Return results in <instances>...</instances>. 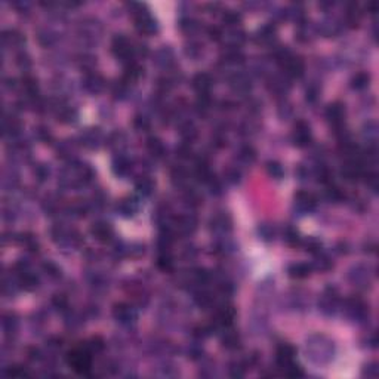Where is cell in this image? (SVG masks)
Masks as SVG:
<instances>
[{
  "mask_svg": "<svg viewBox=\"0 0 379 379\" xmlns=\"http://www.w3.org/2000/svg\"><path fill=\"white\" fill-rule=\"evenodd\" d=\"M307 357L315 364H326L334 360L335 347L331 339L323 335H314L307 341L305 345Z\"/></svg>",
  "mask_w": 379,
  "mask_h": 379,
  "instance_id": "cell-1",
  "label": "cell"
},
{
  "mask_svg": "<svg viewBox=\"0 0 379 379\" xmlns=\"http://www.w3.org/2000/svg\"><path fill=\"white\" fill-rule=\"evenodd\" d=\"M68 364L73 367L74 372L88 375L92 367V351L88 348V345L74 348L68 354Z\"/></svg>",
  "mask_w": 379,
  "mask_h": 379,
  "instance_id": "cell-2",
  "label": "cell"
},
{
  "mask_svg": "<svg viewBox=\"0 0 379 379\" xmlns=\"http://www.w3.org/2000/svg\"><path fill=\"white\" fill-rule=\"evenodd\" d=\"M111 47H113V53L116 55L117 60H120V61L125 63L126 66L131 64V63H134L132 60H134V57H135L136 52H135V46L132 45V42H131L128 37H125V36H122V34L116 36V37L113 39Z\"/></svg>",
  "mask_w": 379,
  "mask_h": 379,
  "instance_id": "cell-3",
  "label": "cell"
},
{
  "mask_svg": "<svg viewBox=\"0 0 379 379\" xmlns=\"http://www.w3.org/2000/svg\"><path fill=\"white\" fill-rule=\"evenodd\" d=\"M344 311L347 314V317L356 323H363L367 320L369 317V310L367 305L358 299V298H350L344 302Z\"/></svg>",
  "mask_w": 379,
  "mask_h": 379,
  "instance_id": "cell-4",
  "label": "cell"
},
{
  "mask_svg": "<svg viewBox=\"0 0 379 379\" xmlns=\"http://www.w3.org/2000/svg\"><path fill=\"white\" fill-rule=\"evenodd\" d=\"M113 315L117 323H120L122 326H126V328L134 326L138 317L135 308L131 307L129 304H117L113 310Z\"/></svg>",
  "mask_w": 379,
  "mask_h": 379,
  "instance_id": "cell-5",
  "label": "cell"
},
{
  "mask_svg": "<svg viewBox=\"0 0 379 379\" xmlns=\"http://www.w3.org/2000/svg\"><path fill=\"white\" fill-rule=\"evenodd\" d=\"M339 298L335 292H332L331 289L324 292V295L321 296V299L318 301V310L324 314V315H335L339 311Z\"/></svg>",
  "mask_w": 379,
  "mask_h": 379,
  "instance_id": "cell-6",
  "label": "cell"
},
{
  "mask_svg": "<svg viewBox=\"0 0 379 379\" xmlns=\"http://www.w3.org/2000/svg\"><path fill=\"white\" fill-rule=\"evenodd\" d=\"M326 119L336 131H342L345 122V107L341 102L331 104L326 110Z\"/></svg>",
  "mask_w": 379,
  "mask_h": 379,
  "instance_id": "cell-7",
  "label": "cell"
},
{
  "mask_svg": "<svg viewBox=\"0 0 379 379\" xmlns=\"http://www.w3.org/2000/svg\"><path fill=\"white\" fill-rule=\"evenodd\" d=\"M280 66H282L283 70H285V76H286V77H292V79L301 77V76L304 74V71H305L304 61H302L301 58L292 55V53H290V55H289Z\"/></svg>",
  "mask_w": 379,
  "mask_h": 379,
  "instance_id": "cell-8",
  "label": "cell"
},
{
  "mask_svg": "<svg viewBox=\"0 0 379 379\" xmlns=\"http://www.w3.org/2000/svg\"><path fill=\"white\" fill-rule=\"evenodd\" d=\"M233 223H231V218L227 215V213H220V215H215L213 218L210 220V230L218 234L220 237H224L227 236L230 231H231V227Z\"/></svg>",
  "mask_w": 379,
  "mask_h": 379,
  "instance_id": "cell-9",
  "label": "cell"
},
{
  "mask_svg": "<svg viewBox=\"0 0 379 379\" xmlns=\"http://www.w3.org/2000/svg\"><path fill=\"white\" fill-rule=\"evenodd\" d=\"M315 204H317V199L314 197V194L308 191H299L295 194V210H298L299 213L305 215L312 212Z\"/></svg>",
  "mask_w": 379,
  "mask_h": 379,
  "instance_id": "cell-10",
  "label": "cell"
},
{
  "mask_svg": "<svg viewBox=\"0 0 379 379\" xmlns=\"http://www.w3.org/2000/svg\"><path fill=\"white\" fill-rule=\"evenodd\" d=\"M228 82H230L231 90L237 95H247L252 89L250 79L246 74H242V73H234L233 76H230Z\"/></svg>",
  "mask_w": 379,
  "mask_h": 379,
  "instance_id": "cell-11",
  "label": "cell"
},
{
  "mask_svg": "<svg viewBox=\"0 0 379 379\" xmlns=\"http://www.w3.org/2000/svg\"><path fill=\"white\" fill-rule=\"evenodd\" d=\"M348 279L354 286H366L370 283V273H369V267L366 265H354L350 273H348Z\"/></svg>",
  "mask_w": 379,
  "mask_h": 379,
  "instance_id": "cell-12",
  "label": "cell"
},
{
  "mask_svg": "<svg viewBox=\"0 0 379 379\" xmlns=\"http://www.w3.org/2000/svg\"><path fill=\"white\" fill-rule=\"evenodd\" d=\"M82 86L88 93L96 95L99 92L104 90L105 88V80L102 79V76L96 74V73H88L85 76V79L82 80Z\"/></svg>",
  "mask_w": 379,
  "mask_h": 379,
  "instance_id": "cell-13",
  "label": "cell"
},
{
  "mask_svg": "<svg viewBox=\"0 0 379 379\" xmlns=\"http://www.w3.org/2000/svg\"><path fill=\"white\" fill-rule=\"evenodd\" d=\"M292 139H293L295 145H298V147H308L311 144V139H312L310 126L305 122H298L296 126H295Z\"/></svg>",
  "mask_w": 379,
  "mask_h": 379,
  "instance_id": "cell-14",
  "label": "cell"
},
{
  "mask_svg": "<svg viewBox=\"0 0 379 379\" xmlns=\"http://www.w3.org/2000/svg\"><path fill=\"white\" fill-rule=\"evenodd\" d=\"M197 230V218L194 215L188 213L175 221V231L184 236H190Z\"/></svg>",
  "mask_w": 379,
  "mask_h": 379,
  "instance_id": "cell-15",
  "label": "cell"
},
{
  "mask_svg": "<svg viewBox=\"0 0 379 379\" xmlns=\"http://www.w3.org/2000/svg\"><path fill=\"white\" fill-rule=\"evenodd\" d=\"M80 141L85 147L88 148H98L102 145V141H104V135L102 132L98 129V128H92V129H88L85 131L82 135H80Z\"/></svg>",
  "mask_w": 379,
  "mask_h": 379,
  "instance_id": "cell-16",
  "label": "cell"
},
{
  "mask_svg": "<svg viewBox=\"0 0 379 379\" xmlns=\"http://www.w3.org/2000/svg\"><path fill=\"white\" fill-rule=\"evenodd\" d=\"M154 63L160 67V68H165L169 70L174 64H175V55H174V50L168 46H163L161 49H158L156 52V60Z\"/></svg>",
  "mask_w": 379,
  "mask_h": 379,
  "instance_id": "cell-17",
  "label": "cell"
},
{
  "mask_svg": "<svg viewBox=\"0 0 379 379\" xmlns=\"http://www.w3.org/2000/svg\"><path fill=\"white\" fill-rule=\"evenodd\" d=\"M193 88L197 90V93H209V90L213 86V77L207 73H199L193 77Z\"/></svg>",
  "mask_w": 379,
  "mask_h": 379,
  "instance_id": "cell-18",
  "label": "cell"
},
{
  "mask_svg": "<svg viewBox=\"0 0 379 379\" xmlns=\"http://www.w3.org/2000/svg\"><path fill=\"white\" fill-rule=\"evenodd\" d=\"M90 233H92V236H93L96 240H99V242H108V240H111V237H113V228H111V225L107 224V223H102V221L95 223V224L92 225V228H90Z\"/></svg>",
  "mask_w": 379,
  "mask_h": 379,
  "instance_id": "cell-19",
  "label": "cell"
},
{
  "mask_svg": "<svg viewBox=\"0 0 379 379\" xmlns=\"http://www.w3.org/2000/svg\"><path fill=\"white\" fill-rule=\"evenodd\" d=\"M139 209V201L138 199L135 197H126L123 200L119 201L117 204V212L125 216V218H131V216H134Z\"/></svg>",
  "mask_w": 379,
  "mask_h": 379,
  "instance_id": "cell-20",
  "label": "cell"
},
{
  "mask_svg": "<svg viewBox=\"0 0 379 379\" xmlns=\"http://www.w3.org/2000/svg\"><path fill=\"white\" fill-rule=\"evenodd\" d=\"M256 42L262 45H273L276 42V25L267 24L256 31Z\"/></svg>",
  "mask_w": 379,
  "mask_h": 379,
  "instance_id": "cell-21",
  "label": "cell"
},
{
  "mask_svg": "<svg viewBox=\"0 0 379 379\" xmlns=\"http://www.w3.org/2000/svg\"><path fill=\"white\" fill-rule=\"evenodd\" d=\"M295 357V348L289 344H282L277 348V364L279 367H283L293 361Z\"/></svg>",
  "mask_w": 379,
  "mask_h": 379,
  "instance_id": "cell-22",
  "label": "cell"
},
{
  "mask_svg": "<svg viewBox=\"0 0 379 379\" xmlns=\"http://www.w3.org/2000/svg\"><path fill=\"white\" fill-rule=\"evenodd\" d=\"M113 171L117 177H126L132 171V163L126 156H119L113 161Z\"/></svg>",
  "mask_w": 379,
  "mask_h": 379,
  "instance_id": "cell-23",
  "label": "cell"
},
{
  "mask_svg": "<svg viewBox=\"0 0 379 379\" xmlns=\"http://www.w3.org/2000/svg\"><path fill=\"white\" fill-rule=\"evenodd\" d=\"M223 63L225 66H239L245 63V55L237 47H227L225 53L223 55Z\"/></svg>",
  "mask_w": 379,
  "mask_h": 379,
  "instance_id": "cell-24",
  "label": "cell"
},
{
  "mask_svg": "<svg viewBox=\"0 0 379 379\" xmlns=\"http://www.w3.org/2000/svg\"><path fill=\"white\" fill-rule=\"evenodd\" d=\"M311 269H312L311 265L305 262H296L288 268V273L292 279H305L311 274Z\"/></svg>",
  "mask_w": 379,
  "mask_h": 379,
  "instance_id": "cell-25",
  "label": "cell"
},
{
  "mask_svg": "<svg viewBox=\"0 0 379 379\" xmlns=\"http://www.w3.org/2000/svg\"><path fill=\"white\" fill-rule=\"evenodd\" d=\"M288 79L289 77H286V76H276V77H273L271 80H269V83H268L269 90L277 93V95H286V92L290 88Z\"/></svg>",
  "mask_w": 379,
  "mask_h": 379,
  "instance_id": "cell-26",
  "label": "cell"
},
{
  "mask_svg": "<svg viewBox=\"0 0 379 379\" xmlns=\"http://www.w3.org/2000/svg\"><path fill=\"white\" fill-rule=\"evenodd\" d=\"M57 111H58V120H61L63 123L71 125V123H74L77 120V111L70 105L60 104L57 107Z\"/></svg>",
  "mask_w": 379,
  "mask_h": 379,
  "instance_id": "cell-27",
  "label": "cell"
},
{
  "mask_svg": "<svg viewBox=\"0 0 379 379\" xmlns=\"http://www.w3.org/2000/svg\"><path fill=\"white\" fill-rule=\"evenodd\" d=\"M255 158H256V151H255V148L252 145H243L239 150V153H237V160L240 161L242 165L249 166V165L253 163Z\"/></svg>",
  "mask_w": 379,
  "mask_h": 379,
  "instance_id": "cell-28",
  "label": "cell"
},
{
  "mask_svg": "<svg viewBox=\"0 0 379 379\" xmlns=\"http://www.w3.org/2000/svg\"><path fill=\"white\" fill-rule=\"evenodd\" d=\"M141 76H144V68L139 64H136V63H131V64L126 66V71H125L123 80L131 85V83L136 82Z\"/></svg>",
  "mask_w": 379,
  "mask_h": 379,
  "instance_id": "cell-29",
  "label": "cell"
},
{
  "mask_svg": "<svg viewBox=\"0 0 379 379\" xmlns=\"http://www.w3.org/2000/svg\"><path fill=\"white\" fill-rule=\"evenodd\" d=\"M2 39L5 46H21L24 43V36L20 34L17 30H5Z\"/></svg>",
  "mask_w": 379,
  "mask_h": 379,
  "instance_id": "cell-30",
  "label": "cell"
},
{
  "mask_svg": "<svg viewBox=\"0 0 379 379\" xmlns=\"http://www.w3.org/2000/svg\"><path fill=\"white\" fill-rule=\"evenodd\" d=\"M135 188H136V191H138V194H139V196H142V197H148V196H151V194H153V191H154V182H153L150 178L142 177V178H139V179L136 181Z\"/></svg>",
  "mask_w": 379,
  "mask_h": 379,
  "instance_id": "cell-31",
  "label": "cell"
},
{
  "mask_svg": "<svg viewBox=\"0 0 379 379\" xmlns=\"http://www.w3.org/2000/svg\"><path fill=\"white\" fill-rule=\"evenodd\" d=\"M311 267L318 269V271H329V269L334 267V264L328 255H324L323 252H318V253H315V259Z\"/></svg>",
  "mask_w": 379,
  "mask_h": 379,
  "instance_id": "cell-32",
  "label": "cell"
},
{
  "mask_svg": "<svg viewBox=\"0 0 379 379\" xmlns=\"http://www.w3.org/2000/svg\"><path fill=\"white\" fill-rule=\"evenodd\" d=\"M22 89L25 92V95L28 98H33L36 99L37 95H39V85H37V80L31 76H25L22 79Z\"/></svg>",
  "mask_w": 379,
  "mask_h": 379,
  "instance_id": "cell-33",
  "label": "cell"
},
{
  "mask_svg": "<svg viewBox=\"0 0 379 379\" xmlns=\"http://www.w3.org/2000/svg\"><path fill=\"white\" fill-rule=\"evenodd\" d=\"M147 147H148V151H150L154 157H163L165 153H166V148H165L163 142H161V141H160L158 138H156V136L148 138Z\"/></svg>",
  "mask_w": 379,
  "mask_h": 379,
  "instance_id": "cell-34",
  "label": "cell"
},
{
  "mask_svg": "<svg viewBox=\"0 0 379 379\" xmlns=\"http://www.w3.org/2000/svg\"><path fill=\"white\" fill-rule=\"evenodd\" d=\"M221 341H223V345H224L227 350H236V348H239V345H240V338H239V335L234 334L233 331H227V332L223 335Z\"/></svg>",
  "mask_w": 379,
  "mask_h": 379,
  "instance_id": "cell-35",
  "label": "cell"
},
{
  "mask_svg": "<svg viewBox=\"0 0 379 379\" xmlns=\"http://www.w3.org/2000/svg\"><path fill=\"white\" fill-rule=\"evenodd\" d=\"M370 83V76L367 73H357L353 79H351V88L356 90H363L369 86Z\"/></svg>",
  "mask_w": 379,
  "mask_h": 379,
  "instance_id": "cell-36",
  "label": "cell"
},
{
  "mask_svg": "<svg viewBox=\"0 0 379 379\" xmlns=\"http://www.w3.org/2000/svg\"><path fill=\"white\" fill-rule=\"evenodd\" d=\"M2 326L6 335H14L18 329V320L14 314H6L3 315V321H2Z\"/></svg>",
  "mask_w": 379,
  "mask_h": 379,
  "instance_id": "cell-37",
  "label": "cell"
},
{
  "mask_svg": "<svg viewBox=\"0 0 379 379\" xmlns=\"http://www.w3.org/2000/svg\"><path fill=\"white\" fill-rule=\"evenodd\" d=\"M179 134H181L182 139L188 144V142H191L197 136V129H196V126L191 122H185L184 125H181Z\"/></svg>",
  "mask_w": 379,
  "mask_h": 379,
  "instance_id": "cell-38",
  "label": "cell"
},
{
  "mask_svg": "<svg viewBox=\"0 0 379 379\" xmlns=\"http://www.w3.org/2000/svg\"><path fill=\"white\" fill-rule=\"evenodd\" d=\"M267 174L274 179H282L285 177V169L279 161H268L267 163Z\"/></svg>",
  "mask_w": 379,
  "mask_h": 379,
  "instance_id": "cell-39",
  "label": "cell"
},
{
  "mask_svg": "<svg viewBox=\"0 0 379 379\" xmlns=\"http://www.w3.org/2000/svg\"><path fill=\"white\" fill-rule=\"evenodd\" d=\"M363 135L370 144H375L376 139H378V125H376V122H373V120L367 122L363 128Z\"/></svg>",
  "mask_w": 379,
  "mask_h": 379,
  "instance_id": "cell-40",
  "label": "cell"
},
{
  "mask_svg": "<svg viewBox=\"0 0 379 379\" xmlns=\"http://www.w3.org/2000/svg\"><path fill=\"white\" fill-rule=\"evenodd\" d=\"M223 22L228 27V28H234L239 27V24L242 22V15L234 12V11H227L223 15Z\"/></svg>",
  "mask_w": 379,
  "mask_h": 379,
  "instance_id": "cell-41",
  "label": "cell"
},
{
  "mask_svg": "<svg viewBox=\"0 0 379 379\" xmlns=\"http://www.w3.org/2000/svg\"><path fill=\"white\" fill-rule=\"evenodd\" d=\"M172 182L177 185V187H184L187 182H188V174H187V171L185 169H182V168H175L174 171H172Z\"/></svg>",
  "mask_w": 379,
  "mask_h": 379,
  "instance_id": "cell-42",
  "label": "cell"
},
{
  "mask_svg": "<svg viewBox=\"0 0 379 379\" xmlns=\"http://www.w3.org/2000/svg\"><path fill=\"white\" fill-rule=\"evenodd\" d=\"M37 40L42 46H52L53 43L57 42V36L53 34L50 30H42L37 34Z\"/></svg>",
  "mask_w": 379,
  "mask_h": 379,
  "instance_id": "cell-43",
  "label": "cell"
},
{
  "mask_svg": "<svg viewBox=\"0 0 379 379\" xmlns=\"http://www.w3.org/2000/svg\"><path fill=\"white\" fill-rule=\"evenodd\" d=\"M201 53H203V49H201V46H200L199 43H196V42L188 43L187 47H185V55H187L188 58H191V60L200 58Z\"/></svg>",
  "mask_w": 379,
  "mask_h": 379,
  "instance_id": "cell-44",
  "label": "cell"
},
{
  "mask_svg": "<svg viewBox=\"0 0 379 379\" xmlns=\"http://www.w3.org/2000/svg\"><path fill=\"white\" fill-rule=\"evenodd\" d=\"M212 107V98L209 93H200L197 98V110L200 113H206Z\"/></svg>",
  "mask_w": 379,
  "mask_h": 379,
  "instance_id": "cell-45",
  "label": "cell"
},
{
  "mask_svg": "<svg viewBox=\"0 0 379 379\" xmlns=\"http://www.w3.org/2000/svg\"><path fill=\"white\" fill-rule=\"evenodd\" d=\"M179 27H181L182 31L193 34L194 31L199 30V22H197L196 20H193V18H182V20L179 21Z\"/></svg>",
  "mask_w": 379,
  "mask_h": 379,
  "instance_id": "cell-46",
  "label": "cell"
},
{
  "mask_svg": "<svg viewBox=\"0 0 379 379\" xmlns=\"http://www.w3.org/2000/svg\"><path fill=\"white\" fill-rule=\"evenodd\" d=\"M258 234H259L261 239L265 240V242H271V240L274 239V230H273L271 225H268V224L259 225V227H258Z\"/></svg>",
  "mask_w": 379,
  "mask_h": 379,
  "instance_id": "cell-47",
  "label": "cell"
},
{
  "mask_svg": "<svg viewBox=\"0 0 379 379\" xmlns=\"http://www.w3.org/2000/svg\"><path fill=\"white\" fill-rule=\"evenodd\" d=\"M225 181L230 182V184H233V185L239 184V182L242 181V172H240V169H237V168H230V169L225 172Z\"/></svg>",
  "mask_w": 379,
  "mask_h": 379,
  "instance_id": "cell-48",
  "label": "cell"
},
{
  "mask_svg": "<svg viewBox=\"0 0 379 379\" xmlns=\"http://www.w3.org/2000/svg\"><path fill=\"white\" fill-rule=\"evenodd\" d=\"M326 197L331 201H341V200H344V193L341 188H338L335 185H329V188L326 191Z\"/></svg>",
  "mask_w": 379,
  "mask_h": 379,
  "instance_id": "cell-49",
  "label": "cell"
},
{
  "mask_svg": "<svg viewBox=\"0 0 379 379\" xmlns=\"http://www.w3.org/2000/svg\"><path fill=\"white\" fill-rule=\"evenodd\" d=\"M246 372V364L245 363H233L230 366V376L231 378H243Z\"/></svg>",
  "mask_w": 379,
  "mask_h": 379,
  "instance_id": "cell-50",
  "label": "cell"
},
{
  "mask_svg": "<svg viewBox=\"0 0 379 379\" xmlns=\"http://www.w3.org/2000/svg\"><path fill=\"white\" fill-rule=\"evenodd\" d=\"M43 269H45V273H46L49 277L57 279V277L61 276V269H60L55 264H53V262H46V264H43Z\"/></svg>",
  "mask_w": 379,
  "mask_h": 379,
  "instance_id": "cell-51",
  "label": "cell"
},
{
  "mask_svg": "<svg viewBox=\"0 0 379 379\" xmlns=\"http://www.w3.org/2000/svg\"><path fill=\"white\" fill-rule=\"evenodd\" d=\"M318 93H320V89H318V86L317 85H310L308 88H307V92H305V99L308 101V102H315L317 99H318Z\"/></svg>",
  "mask_w": 379,
  "mask_h": 379,
  "instance_id": "cell-52",
  "label": "cell"
},
{
  "mask_svg": "<svg viewBox=\"0 0 379 379\" xmlns=\"http://www.w3.org/2000/svg\"><path fill=\"white\" fill-rule=\"evenodd\" d=\"M285 240H286L289 245H293V246L299 245V242H301L298 231L293 230V228H288V230H286V233H285Z\"/></svg>",
  "mask_w": 379,
  "mask_h": 379,
  "instance_id": "cell-53",
  "label": "cell"
},
{
  "mask_svg": "<svg viewBox=\"0 0 379 379\" xmlns=\"http://www.w3.org/2000/svg\"><path fill=\"white\" fill-rule=\"evenodd\" d=\"M134 125L138 131H148L150 129V120L145 116H136Z\"/></svg>",
  "mask_w": 379,
  "mask_h": 379,
  "instance_id": "cell-54",
  "label": "cell"
},
{
  "mask_svg": "<svg viewBox=\"0 0 379 379\" xmlns=\"http://www.w3.org/2000/svg\"><path fill=\"white\" fill-rule=\"evenodd\" d=\"M305 247H307V250L308 252H311V253H318V252H321V243L318 242V240H315V239H310V240H307L305 242Z\"/></svg>",
  "mask_w": 379,
  "mask_h": 379,
  "instance_id": "cell-55",
  "label": "cell"
},
{
  "mask_svg": "<svg viewBox=\"0 0 379 379\" xmlns=\"http://www.w3.org/2000/svg\"><path fill=\"white\" fill-rule=\"evenodd\" d=\"M53 305H55L58 310H66L68 307V302H67V299L63 295H60V296L53 298Z\"/></svg>",
  "mask_w": 379,
  "mask_h": 379,
  "instance_id": "cell-56",
  "label": "cell"
},
{
  "mask_svg": "<svg viewBox=\"0 0 379 379\" xmlns=\"http://www.w3.org/2000/svg\"><path fill=\"white\" fill-rule=\"evenodd\" d=\"M363 375H367L369 378H375L378 375V367L375 363H370L367 366H364V370H363Z\"/></svg>",
  "mask_w": 379,
  "mask_h": 379,
  "instance_id": "cell-57",
  "label": "cell"
},
{
  "mask_svg": "<svg viewBox=\"0 0 379 379\" xmlns=\"http://www.w3.org/2000/svg\"><path fill=\"white\" fill-rule=\"evenodd\" d=\"M36 174H37V178H39L40 181H45V179L49 177V169H47L45 165H40V166L36 169Z\"/></svg>",
  "mask_w": 379,
  "mask_h": 379,
  "instance_id": "cell-58",
  "label": "cell"
},
{
  "mask_svg": "<svg viewBox=\"0 0 379 379\" xmlns=\"http://www.w3.org/2000/svg\"><path fill=\"white\" fill-rule=\"evenodd\" d=\"M209 34H210V39H212V40H216V42L223 39V30H221V28L213 27V28L209 30Z\"/></svg>",
  "mask_w": 379,
  "mask_h": 379,
  "instance_id": "cell-59",
  "label": "cell"
},
{
  "mask_svg": "<svg viewBox=\"0 0 379 379\" xmlns=\"http://www.w3.org/2000/svg\"><path fill=\"white\" fill-rule=\"evenodd\" d=\"M17 63H18V66H20V67H24V68H27V67L30 66V58L25 55V53H21V55H18V60H17Z\"/></svg>",
  "mask_w": 379,
  "mask_h": 379,
  "instance_id": "cell-60",
  "label": "cell"
},
{
  "mask_svg": "<svg viewBox=\"0 0 379 379\" xmlns=\"http://www.w3.org/2000/svg\"><path fill=\"white\" fill-rule=\"evenodd\" d=\"M37 136H39L40 141H49V139H50V134H49V131L45 129V128H39V129H37Z\"/></svg>",
  "mask_w": 379,
  "mask_h": 379,
  "instance_id": "cell-61",
  "label": "cell"
}]
</instances>
